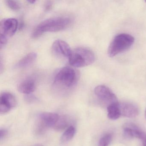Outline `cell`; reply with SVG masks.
Wrapping results in <instances>:
<instances>
[{"label": "cell", "instance_id": "cell-5", "mask_svg": "<svg viewBox=\"0 0 146 146\" xmlns=\"http://www.w3.org/2000/svg\"><path fill=\"white\" fill-rule=\"evenodd\" d=\"M60 117V116L55 113L45 112L40 113L38 117L39 122L36 127V132L41 134L47 128H54Z\"/></svg>", "mask_w": 146, "mask_h": 146}, {"label": "cell", "instance_id": "cell-6", "mask_svg": "<svg viewBox=\"0 0 146 146\" xmlns=\"http://www.w3.org/2000/svg\"><path fill=\"white\" fill-rule=\"evenodd\" d=\"M18 26L17 20L14 18H8L1 20L0 23V36L8 39L14 35Z\"/></svg>", "mask_w": 146, "mask_h": 146}, {"label": "cell", "instance_id": "cell-26", "mask_svg": "<svg viewBox=\"0 0 146 146\" xmlns=\"http://www.w3.org/2000/svg\"><path fill=\"white\" fill-rule=\"evenodd\" d=\"M145 2H146V1H145Z\"/></svg>", "mask_w": 146, "mask_h": 146}, {"label": "cell", "instance_id": "cell-17", "mask_svg": "<svg viewBox=\"0 0 146 146\" xmlns=\"http://www.w3.org/2000/svg\"><path fill=\"white\" fill-rule=\"evenodd\" d=\"M67 118L64 116H60L59 120L54 127V129L57 130H61L66 128L68 124Z\"/></svg>", "mask_w": 146, "mask_h": 146}, {"label": "cell", "instance_id": "cell-22", "mask_svg": "<svg viewBox=\"0 0 146 146\" xmlns=\"http://www.w3.org/2000/svg\"><path fill=\"white\" fill-rule=\"evenodd\" d=\"M28 2H29L30 4H35L36 2V1L35 0H29V1H28Z\"/></svg>", "mask_w": 146, "mask_h": 146}, {"label": "cell", "instance_id": "cell-10", "mask_svg": "<svg viewBox=\"0 0 146 146\" xmlns=\"http://www.w3.org/2000/svg\"><path fill=\"white\" fill-rule=\"evenodd\" d=\"M123 129L125 135L128 138H135L143 140L146 138V134L134 124L125 123L124 125Z\"/></svg>", "mask_w": 146, "mask_h": 146}, {"label": "cell", "instance_id": "cell-14", "mask_svg": "<svg viewBox=\"0 0 146 146\" xmlns=\"http://www.w3.org/2000/svg\"><path fill=\"white\" fill-rule=\"evenodd\" d=\"M108 117L112 120L118 119L121 115L119 103L118 102L109 105L107 107Z\"/></svg>", "mask_w": 146, "mask_h": 146}, {"label": "cell", "instance_id": "cell-13", "mask_svg": "<svg viewBox=\"0 0 146 146\" xmlns=\"http://www.w3.org/2000/svg\"><path fill=\"white\" fill-rule=\"evenodd\" d=\"M37 57V54L35 52H31L25 55L21 59L16 66L18 68H25L32 64L35 61Z\"/></svg>", "mask_w": 146, "mask_h": 146}, {"label": "cell", "instance_id": "cell-1", "mask_svg": "<svg viewBox=\"0 0 146 146\" xmlns=\"http://www.w3.org/2000/svg\"><path fill=\"white\" fill-rule=\"evenodd\" d=\"M72 20L69 17H60L51 18L39 24L34 30L32 37H40L45 32H54L64 30L70 27Z\"/></svg>", "mask_w": 146, "mask_h": 146}, {"label": "cell", "instance_id": "cell-15", "mask_svg": "<svg viewBox=\"0 0 146 146\" xmlns=\"http://www.w3.org/2000/svg\"><path fill=\"white\" fill-rule=\"evenodd\" d=\"M76 128L73 125L69 126L64 132L60 138V142L64 143L72 140L76 134Z\"/></svg>", "mask_w": 146, "mask_h": 146}, {"label": "cell", "instance_id": "cell-4", "mask_svg": "<svg viewBox=\"0 0 146 146\" xmlns=\"http://www.w3.org/2000/svg\"><path fill=\"white\" fill-rule=\"evenodd\" d=\"M135 38L131 35L120 34L116 36L111 42L108 50V54L111 58L127 51L133 45Z\"/></svg>", "mask_w": 146, "mask_h": 146}, {"label": "cell", "instance_id": "cell-11", "mask_svg": "<svg viewBox=\"0 0 146 146\" xmlns=\"http://www.w3.org/2000/svg\"><path fill=\"white\" fill-rule=\"evenodd\" d=\"M121 115L128 118H134L138 115L139 110L135 105L130 102L119 104Z\"/></svg>", "mask_w": 146, "mask_h": 146}, {"label": "cell", "instance_id": "cell-18", "mask_svg": "<svg viewBox=\"0 0 146 146\" xmlns=\"http://www.w3.org/2000/svg\"><path fill=\"white\" fill-rule=\"evenodd\" d=\"M5 3L9 8L13 11H18L20 9V6L18 2L16 1H6Z\"/></svg>", "mask_w": 146, "mask_h": 146}, {"label": "cell", "instance_id": "cell-7", "mask_svg": "<svg viewBox=\"0 0 146 146\" xmlns=\"http://www.w3.org/2000/svg\"><path fill=\"white\" fill-rule=\"evenodd\" d=\"M96 95L102 101L108 105L118 102L117 99L112 91L105 85H99L94 89Z\"/></svg>", "mask_w": 146, "mask_h": 146}, {"label": "cell", "instance_id": "cell-16", "mask_svg": "<svg viewBox=\"0 0 146 146\" xmlns=\"http://www.w3.org/2000/svg\"><path fill=\"white\" fill-rule=\"evenodd\" d=\"M112 139V135L111 133L105 134L100 139L99 146H108Z\"/></svg>", "mask_w": 146, "mask_h": 146}, {"label": "cell", "instance_id": "cell-8", "mask_svg": "<svg viewBox=\"0 0 146 146\" xmlns=\"http://www.w3.org/2000/svg\"><path fill=\"white\" fill-rule=\"evenodd\" d=\"M17 105L16 97L8 92L1 93L0 96V113L5 114L14 108Z\"/></svg>", "mask_w": 146, "mask_h": 146}, {"label": "cell", "instance_id": "cell-9", "mask_svg": "<svg viewBox=\"0 0 146 146\" xmlns=\"http://www.w3.org/2000/svg\"><path fill=\"white\" fill-rule=\"evenodd\" d=\"M52 50L53 53L57 57L68 59L72 51L69 44L61 40H56L53 42Z\"/></svg>", "mask_w": 146, "mask_h": 146}, {"label": "cell", "instance_id": "cell-23", "mask_svg": "<svg viewBox=\"0 0 146 146\" xmlns=\"http://www.w3.org/2000/svg\"><path fill=\"white\" fill-rule=\"evenodd\" d=\"M143 141V146H146V138H145Z\"/></svg>", "mask_w": 146, "mask_h": 146}, {"label": "cell", "instance_id": "cell-21", "mask_svg": "<svg viewBox=\"0 0 146 146\" xmlns=\"http://www.w3.org/2000/svg\"><path fill=\"white\" fill-rule=\"evenodd\" d=\"M52 2L51 1H47L46 3H45V5H44V8H45V10L46 11H49L52 8Z\"/></svg>", "mask_w": 146, "mask_h": 146}, {"label": "cell", "instance_id": "cell-19", "mask_svg": "<svg viewBox=\"0 0 146 146\" xmlns=\"http://www.w3.org/2000/svg\"><path fill=\"white\" fill-rule=\"evenodd\" d=\"M8 134V131L7 130L5 129H1V131H0V138L1 140H2L3 138H5L6 136Z\"/></svg>", "mask_w": 146, "mask_h": 146}, {"label": "cell", "instance_id": "cell-12", "mask_svg": "<svg viewBox=\"0 0 146 146\" xmlns=\"http://www.w3.org/2000/svg\"><path fill=\"white\" fill-rule=\"evenodd\" d=\"M36 88V80L32 78H28L19 84L17 88L20 93L29 95L33 93L35 90Z\"/></svg>", "mask_w": 146, "mask_h": 146}, {"label": "cell", "instance_id": "cell-2", "mask_svg": "<svg viewBox=\"0 0 146 146\" xmlns=\"http://www.w3.org/2000/svg\"><path fill=\"white\" fill-rule=\"evenodd\" d=\"M77 80L76 71L71 67L66 66L57 72L54 79L53 85L57 89L67 90L74 87Z\"/></svg>", "mask_w": 146, "mask_h": 146}, {"label": "cell", "instance_id": "cell-25", "mask_svg": "<svg viewBox=\"0 0 146 146\" xmlns=\"http://www.w3.org/2000/svg\"><path fill=\"white\" fill-rule=\"evenodd\" d=\"M145 118L146 119V110H145Z\"/></svg>", "mask_w": 146, "mask_h": 146}, {"label": "cell", "instance_id": "cell-24", "mask_svg": "<svg viewBox=\"0 0 146 146\" xmlns=\"http://www.w3.org/2000/svg\"><path fill=\"white\" fill-rule=\"evenodd\" d=\"M35 146H43L42 145H41V144H37V145H35Z\"/></svg>", "mask_w": 146, "mask_h": 146}, {"label": "cell", "instance_id": "cell-20", "mask_svg": "<svg viewBox=\"0 0 146 146\" xmlns=\"http://www.w3.org/2000/svg\"><path fill=\"white\" fill-rule=\"evenodd\" d=\"M25 100L28 102H34L37 100L36 97L34 96L30 95V94L27 95V96L25 97Z\"/></svg>", "mask_w": 146, "mask_h": 146}, {"label": "cell", "instance_id": "cell-3", "mask_svg": "<svg viewBox=\"0 0 146 146\" xmlns=\"http://www.w3.org/2000/svg\"><path fill=\"white\" fill-rule=\"evenodd\" d=\"M95 60L94 54L90 49L79 47L72 51L69 58L70 64L75 67H83L93 64Z\"/></svg>", "mask_w": 146, "mask_h": 146}]
</instances>
